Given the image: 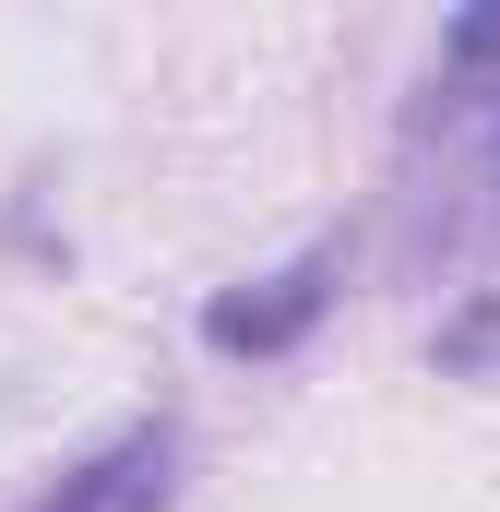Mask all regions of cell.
<instances>
[{
    "label": "cell",
    "instance_id": "obj_1",
    "mask_svg": "<svg viewBox=\"0 0 500 512\" xmlns=\"http://www.w3.org/2000/svg\"><path fill=\"white\" fill-rule=\"evenodd\" d=\"M334 274H346V251L322 239V251H298L286 274H262V286H239V298H215L203 334H215L227 358H274V346H298V334L334 310Z\"/></svg>",
    "mask_w": 500,
    "mask_h": 512
},
{
    "label": "cell",
    "instance_id": "obj_2",
    "mask_svg": "<svg viewBox=\"0 0 500 512\" xmlns=\"http://www.w3.org/2000/svg\"><path fill=\"white\" fill-rule=\"evenodd\" d=\"M167 489H179V429L155 417V429H131V441H108L84 477H60L36 512H167Z\"/></svg>",
    "mask_w": 500,
    "mask_h": 512
},
{
    "label": "cell",
    "instance_id": "obj_3",
    "mask_svg": "<svg viewBox=\"0 0 500 512\" xmlns=\"http://www.w3.org/2000/svg\"><path fill=\"white\" fill-rule=\"evenodd\" d=\"M453 60H500V12H465L453 24Z\"/></svg>",
    "mask_w": 500,
    "mask_h": 512
}]
</instances>
